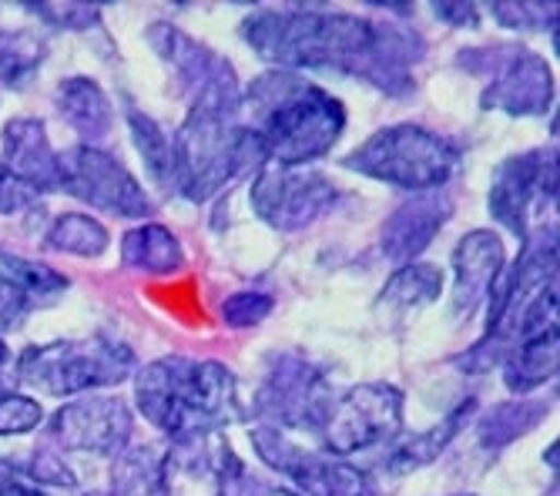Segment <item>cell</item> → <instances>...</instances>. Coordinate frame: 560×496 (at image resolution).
Listing matches in <instances>:
<instances>
[{
    "label": "cell",
    "instance_id": "cell-39",
    "mask_svg": "<svg viewBox=\"0 0 560 496\" xmlns=\"http://www.w3.org/2000/svg\"><path fill=\"white\" fill-rule=\"evenodd\" d=\"M8 356H11V350H8V342H4V339H0V366H4V363H8Z\"/></svg>",
    "mask_w": 560,
    "mask_h": 496
},
{
    "label": "cell",
    "instance_id": "cell-37",
    "mask_svg": "<svg viewBox=\"0 0 560 496\" xmlns=\"http://www.w3.org/2000/svg\"><path fill=\"white\" fill-rule=\"evenodd\" d=\"M0 496H47V493L34 480H27L21 467L0 460Z\"/></svg>",
    "mask_w": 560,
    "mask_h": 496
},
{
    "label": "cell",
    "instance_id": "cell-6",
    "mask_svg": "<svg viewBox=\"0 0 560 496\" xmlns=\"http://www.w3.org/2000/svg\"><path fill=\"white\" fill-rule=\"evenodd\" d=\"M135 373V353L105 335L58 339L24 350L14 363L18 382L44 395H81L118 386Z\"/></svg>",
    "mask_w": 560,
    "mask_h": 496
},
{
    "label": "cell",
    "instance_id": "cell-7",
    "mask_svg": "<svg viewBox=\"0 0 560 496\" xmlns=\"http://www.w3.org/2000/svg\"><path fill=\"white\" fill-rule=\"evenodd\" d=\"M58 188L91 205L94 212L115 219L144 222L155 212L141 181L115 155L94 144H74L65 155H58Z\"/></svg>",
    "mask_w": 560,
    "mask_h": 496
},
{
    "label": "cell",
    "instance_id": "cell-15",
    "mask_svg": "<svg viewBox=\"0 0 560 496\" xmlns=\"http://www.w3.org/2000/svg\"><path fill=\"white\" fill-rule=\"evenodd\" d=\"M453 215V198L446 191H420L402 202L383 225V256L396 265H410L423 248L443 232Z\"/></svg>",
    "mask_w": 560,
    "mask_h": 496
},
{
    "label": "cell",
    "instance_id": "cell-33",
    "mask_svg": "<svg viewBox=\"0 0 560 496\" xmlns=\"http://www.w3.org/2000/svg\"><path fill=\"white\" fill-rule=\"evenodd\" d=\"M215 480H219L215 496H279V493H276L272 486H266L259 476H252L238 457H232V460L222 467V473H219Z\"/></svg>",
    "mask_w": 560,
    "mask_h": 496
},
{
    "label": "cell",
    "instance_id": "cell-17",
    "mask_svg": "<svg viewBox=\"0 0 560 496\" xmlns=\"http://www.w3.org/2000/svg\"><path fill=\"white\" fill-rule=\"evenodd\" d=\"M151 47L175 68V74L182 78V84L195 94H201L206 87H212L222 78H232V64L225 58H219L215 51H209L206 44L188 37L185 31L172 27V24H155L148 31Z\"/></svg>",
    "mask_w": 560,
    "mask_h": 496
},
{
    "label": "cell",
    "instance_id": "cell-21",
    "mask_svg": "<svg viewBox=\"0 0 560 496\" xmlns=\"http://www.w3.org/2000/svg\"><path fill=\"white\" fill-rule=\"evenodd\" d=\"M121 262L144 275H175L185 265V252L165 225L141 222L121 238Z\"/></svg>",
    "mask_w": 560,
    "mask_h": 496
},
{
    "label": "cell",
    "instance_id": "cell-36",
    "mask_svg": "<svg viewBox=\"0 0 560 496\" xmlns=\"http://www.w3.org/2000/svg\"><path fill=\"white\" fill-rule=\"evenodd\" d=\"M37 202V194L21 185L14 175L4 172V165H0V215H18L24 209H31Z\"/></svg>",
    "mask_w": 560,
    "mask_h": 496
},
{
    "label": "cell",
    "instance_id": "cell-10",
    "mask_svg": "<svg viewBox=\"0 0 560 496\" xmlns=\"http://www.w3.org/2000/svg\"><path fill=\"white\" fill-rule=\"evenodd\" d=\"M332 403L329 386L323 373L299 356H279L266 373L259 395H256V416H262L276 429H316Z\"/></svg>",
    "mask_w": 560,
    "mask_h": 496
},
{
    "label": "cell",
    "instance_id": "cell-29",
    "mask_svg": "<svg viewBox=\"0 0 560 496\" xmlns=\"http://www.w3.org/2000/svg\"><path fill=\"white\" fill-rule=\"evenodd\" d=\"M44 423V406L34 395L4 392L0 395V436H24Z\"/></svg>",
    "mask_w": 560,
    "mask_h": 496
},
{
    "label": "cell",
    "instance_id": "cell-9",
    "mask_svg": "<svg viewBox=\"0 0 560 496\" xmlns=\"http://www.w3.org/2000/svg\"><path fill=\"white\" fill-rule=\"evenodd\" d=\"M336 198L339 188L323 172L282 165H262L248 191L256 215L279 232H299L313 225L336 205Z\"/></svg>",
    "mask_w": 560,
    "mask_h": 496
},
{
    "label": "cell",
    "instance_id": "cell-11",
    "mask_svg": "<svg viewBox=\"0 0 560 496\" xmlns=\"http://www.w3.org/2000/svg\"><path fill=\"white\" fill-rule=\"evenodd\" d=\"M487 61H467L474 71H490V81L483 87L480 105L487 111H503L514 118L547 115L553 105V71L550 64L524 51V47H506V58H497V47H487Z\"/></svg>",
    "mask_w": 560,
    "mask_h": 496
},
{
    "label": "cell",
    "instance_id": "cell-13",
    "mask_svg": "<svg viewBox=\"0 0 560 496\" xmlns=\"http://www.w3.org/2000/svg\"><path fill=\"white\" fill-rule=\"evenodd\" d=\"M135 420L125 400L105 392H91L84 400L61 406L50 420V439L68 453L118 457L131 439Z\"/></svg>",
    "mask_w": 560,
    "mask_h": 496
},
{
    "label": "cell",
    "instance_id": "cell-35",
    "mask_svg": "<svg viewBox=\"0 0 560 496\" xmlns=\"http://www.w3.org/2000/svg\"><path fill=\"white\" fill-rule=\"evenodd\" d=\"M37 306L27 299V295L0 272V332H8V329H18Z\"/></svg>",
    "mask_w": 560,
    "mask_h": 496
},
{
    "label": "cell",
    "instance_id": "cell-27",
    "mask_svg": "<svg viewBox=\"0 0 560 496\" xmlns=\"http://www.w3.org/2000/svg\"><path fill=\"white\" fill-rule=\"evenodd\" d=\"M547 413H550V406L544 400H537V403H500L477 426L480 442H487V446L511 442V439L524 436L527 429H534Z\"/></svg>",
    "mask_w": 560,
    "mask_h": 496
},
{
    "label": "cell",
    "instance_id": "cell-38",
    "mask_svg": "<svg viewBox=\"0 0 560 496\" xmlns=\"http://www.w3.org/2000/svg\"><path fill=\"white\" fill-rule=\"evenodd\" d=\"M433 14L446 24H456V27H477L480 24V11L474 4H436Z\"/></svg>",
    "mask_w": 560,
    "mask_h": 496
},
{
    "label": "cell",
    "instance_id": "cell-1",
    "mask_svg": "<svg viewBox=\"0 0 560 496\" xmlns=\"http://www.w3.org/2000/svg\"><path fill=\"white\" fill-rule=\"evenodd\" d=\"M242 40L279 71L352 74L389 94L413 87V64L423 58V40L410 31L319 8L256 11Z\"/></svg>",
    "mask_w": 560,
    "mask_h": 496
},
{
    "label": "cell",
    "instance_id": "cell-23",
    "mask_svg": "<svg viewBox=\"0 0 560 496\" xmlns=\"http://www.w3.org/2000/svg\"><path fill=\"white\" fill-rule=\"evenodd\" d=\"M443 292V275L436 265L427 262H410V265H399L389 282L380 292V309H386L389 316H406V312H417L423 306H430L433 299H440Z\"/></svg>",
    "mask_w": 560,
    "mask_h": 496
},
{
    "label": "cell",
    "instance_id": "cell-25",
    "mask_svg": "<svg viewBox=\"0 0 560 496\" xmlns=\"http://www.w3.org/2000/svg\"><path fill=\"white\" fill-rule=\"evenodd\" d=\"M128 128L138 155L148 165V175L165 188H175V134H168L155 118L138 108L128 111Z\"/></svg>",
    "mask_w": 560,
    "mask_h": 496
},
{
    "label": "cell",
    "instance_id": "cell-14",
    "mask_svg": "<svg viewBox=\"0 0 560 496\" xmlns=\"http://www.w3.org/2000/svg\"><path fill=\"white\" fill-rule=\"evenodd\" d=\"M506 265V252L497 232L477 228L453 248V316L474 319L477 309L490 299Z\"/></svg>",
    "mask_w": 560,
    "mask_h": 496
},
{
    "label": "cell",
    "instance_id": "cell-28",
    "mask_svg": "<svg viewBox=\"0 0 560 496\" xmlns=\"http://www.w3.org/2000/svg\"><path fill=\"white\" fill-rule=\"evenodd\" d=\"M0 272H4L34 306L50 303L55 295H61L68 288V279L58 275L55 269L31 262V259H21V256H11V252H4V248H0Z\"/></svg>",
    "mask_w": 560,
    "mask_h": 496
},
{
    "label": "cell",
    "instance_id": "cell-5",
    "mask_svg": "<svg viewBox=\"0 0 560 496\" xmlns=\"http://www.w3.org/2000/svg\"><path fill=\"white\" fill-rule=\"evenodd\" d=\"M456 165H460V147L420 125H389L342 158V168L349 172L417 194L443 188Z\"/></svg>",
    "mask_w": 560,
    "mask_h": 496
},
{
    "label": "cell",
    "instance_id": "cell-32",
    "mask_svg": "<svg viewBox=\"0 0 560 496\" xmlns=\"http://www.w3.org/2000/svg\"><path fill=\"white\" fill-rule=\"evenodd\" d=\"M24 8L37 14V21L65 31H91V24H97V8L88 4H24Z\"/></svg>",
    "mask_w": 560,
    "mask_h": 496
},
{
    "label": "cell",
    "instance_id": "cell-22",
    "mask_svg": "<svg viewBox=\"0 0 560 496\" xmlns=\"http://www.w3.org/2000/svg\"><path fill=\"white\" fill-rule=\"evenodd\" d=\"M474 410H477V403L474 400H467V403H460L456 406L440 426H433V429H427V433H417V436H410V439H402L396 450L386 457V473H393V476H402V473H413V470H420V467H430L446 446L456 439V433H460L467 423H470V416H474Z\"/></svg>",
    "mask_w": 560,
    "mask_h": 496
},
{
    "label": "cell",
    "instance_id": "cell-2",
    "mask_svg": "<svg viewBox=\"0 0 560 496\" xmlns=\"http://www.w3.org/2000/svg\"><path fill=\"white\" fill-rule=\"evenodd\" d=\"M262 165V141L242 125L235 74L195 94L191 111L175 134V191L198 205Z\"/></svg>",
    "mask_w": 560,
    "mask_h": 496
},
{
    "label": "cell",
    "instance_id": "cell-41",
    "mask_svg": "<svg viewBox=\"0 0 560 496\" xmlns=\"http://www.w3.org/2000/svg\"><path fill=\"white\" fill-rule=\"evenodd\" d=\"M456 496H474V493H456Z\"/></svg>",
    "mask_w": 560,
    "mask_h": 496
},
{
    "label": "cell",
    "instance_id": "cell-24",
    "mask_svg": "<svg viewBox=\"0 0 560 496\" xmlns=\"http://www.w3.org/2000/svg\"><path fill=\"white\" fill-rule=\"evenodd\" d=\"M44 241H47V248H58V252L78 256V259H97L108 252L112 235L97 219H91L84 212H65L50 222Z\"/></svg>",
    "mask_w": 560,
    "mask_h": 496
},
{
    "label": "cell",
    "instance_id": "cell-18",
    "mask_svg": "<svg viewBox=\"0 0 560 496\" xmlns=\"http://www.w3.org/2000/svg\"><path fill=\"white\" fill-rule=\"evenodd\" d=\"M55 102H58L61 118L84 138V144H94V141L112 134V128H115L112 97L105 94V87H101L94 78H68V81H61Z\"/></svg>",
    "mask_w": 560,
    "mask_h": 496
},
{
    "label": "cell",
    "instance_id": "cell-20",
    "mask_svg": "<svg viewBox=\"0 0 560 496\" xmlns=\"http://www.w3.org/2000/svg\"><path fill=\"white\" fill-rule=\"evenodd\" d=\"M168 493H172L168 450L144 442L115 457L112 496H168Z\"/></svg>",
    "mask_w": 560,
    "mask_h": 496
},
{
    "label": "cell",
    "instance_id": "cell-19",
    "mask_svg": "<svg viewBox=\"0 0 560 496\" xmlns=\"http://www.w3.org/2000/svg\"><path fill=\"white\" fill-rule=\"evenodd\" d=\"M557 366H560V332L557 329L527 335L500 363L506 389L517 395H527L537 386L550 382L557 376Z\"/></svg>",
    "mask_w": 560,
    "mask_h": 496
},
{
    "label": "cell",
    "instance_id": "cell-31",
    "mask_svg": "<svg viewBox=\"0 0 560 496\" xmlns=\"http://www.w3.org/2000/svg\"><path fill=\"white\" fill-rule=\"evenodd\" d=\"M493 21L511 31H534V27H557V8L553 4H493Z\"/></svg>",
    "mask_w": 560,
    "mask_h": 496
},
{
    "label": "cell",
    "instance_id": "cell-26",
    "mask_svg": "<svg viewBox=\"0 0 560 496\" xmlns=\"http://www.w3.org/2000/svg\"><path fill=\"white\" fill-rule=\"evenodd\" d=\"M47 58V40L37 31L18 27L0 31V81L11 87H24Z\"/></svg>",
    "mask_w": 560,
    "mask_h": 496
},
{
    "label": "cell",
    "instance_id": "cell-8",
    "mask_svg": "<svg viewBox=\"0 0 560 496\" xmlns=\"http://www.w3.org/2000/svg\"><path fill=\"white\" fill-rule=\"evenodd\" d=\"M402 429V392L389 382H360L329 403L319 436L329 457L346 460L396 439Z\"/></svg>",
    "mask_w": 560,
    "mask_h": 496
},
{
    "label": "cell",
    "instance_id": "cell-30",
    "mask_svg": "<svg viewBox=\"0 0 560 496\" xmlns=\"http://www.w3.org/2000/svg\"><path fill=\"white\" fill-rule=\"evenodd\" d=\"M272 312V299L262 292H235L222 303V322L229 329H252Z\"/></svg>",
    "mask_w": 560,
    "mask_h": 496
},
{
    "label": "cell",
    "instance_id": "cell-16",
    "mask_svg": "<svg viewBox=\"0 0 560 496\" xmlns=\"http://www.w3.org/2000/svg\"><path fill=\"white\" fill-rule=\"evenodd\" d=\"M0 155L4 172L27 185L34 194L58 191V152L47 138L44 121L37 118H11L0 134Z\"/></svg>",
    "mask_w": 560,
    "mask_h": 496
},
{
    "label": "cell",
    "instance_id": "cell-12",
    "mask_svg": "<svg viewBox=\"0 0 560 496\" xmlns=\"http://www.w3.org/2000/svg\"><path fill=\"white\" fill-rule=\"evenodd\" d=\"M557 198V152L534 147V152L506 158L490 185V215L517 238H527L530 212H544Z\"/></svg>",
    "mask_w": 560,
    "mask_h": 496
},
{
    "label": "cell",
    "instance_id": "cell-3",
    "mask_svg": "<svg viewBox=\"0 0 560 496\" xmlns=\"http://www.w3.org/2000/svg\"><path fill=\"white\" fill-rule=\"evenodd\" d=\"M242 121L262 141L266 165L305 168L332 152L346 128L342 102L292 71H269L242 94Z\"/></svg>",
    "mask_w": 560,
    "mask_h": 496
},
{
    "label": "cell",
    "instance_id": "cell-34",
    "mask_svg": "<svg viewBox=\"0 0 560 496\" xmlns=\"http://www.w3.org/2000/svg\"><path fill=\"white\" fill-rule=\"evenodd\" d=\"M24 476L34 480L37 486H74V476L65 467V460L58 453H50L47 446H40V450L31 457V463L24 467Z\"/></svg>",
    "mask_w": 560,
    "mask_h": 496
},
{
    "label": "cell",
    "instance_id": "cell-40",
    "mask_svg": "<svg viewBox=\"0 0 560 496\" xmlns=\"http://www.w3.org/2000/svg\"><path fill=\"white\" fill-rule=\"evenodd\" d=\"M88 496H112V493H88Z\"/></svg>",
    "mask_w": 560,
    "mask_h": 496
},
{
    "label": "cell",
    "instance_id": "cell-4",
    "mask_svg": "<svg viewBox=\"0 0 560 496\" xmlns=\"http://www.w3.org/2000/svg\"><path fill=\"white\" fill-rule=\"evenodd\" d=\"M141 416L172 439L219 433L245 420L238 382L215 359L165 356L135 376Z\"/></svg>",
    "mask_w": 560,
    "mask_h": 496
}]
</instances>
